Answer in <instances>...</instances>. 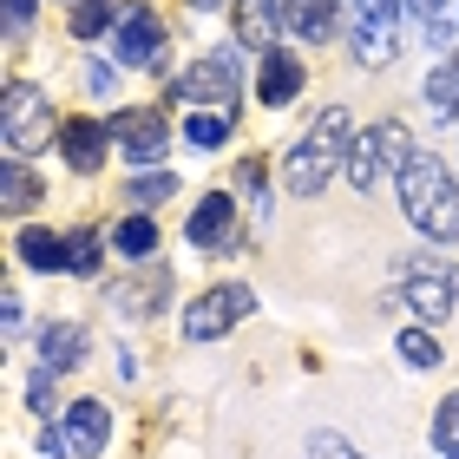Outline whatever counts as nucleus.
Returning a JSON list of instances; mask_svg holds the SVG:
<instances>
[{
  "mask_svg": "<svg viewBox=\"0 0 459 459\" xmlns=\"http://www.w3.org/2000/svg\"><path fill=\"white\" fill-rule=\"evenodd\" d=\"M178 99H191L204 112H230L243 99V59L237 47H211L204 59H191V73L178 79Z\"/></svg>",
  "mask_w": 459,
  "mask_h": 459,
  "instance_id": "nucleus-3",
  "label": "nucleus"
},
{
  "mask_svg": "<svg viewBox=\"0 0 459 459\" xmlns=\"http://www.w3.org/2000/svg\"><path fill=\"white\" fill-rule=\"evenodd\" d=\"M118 59L125 66H164V20L152 7H125L118 13Z\"/></svg>",
  "mask_w": 459,
  "mask_h": 459,
  "instance_id": "nucleus-8",
  "label": "nucleus"
},
{
  "mask_svg": "<svg viewBox=\"0 0 459 459\" xmlns=\"http://www.w3.org/2000/svg\"><path fill=\"white\" fill-rule=\"evenodd\" d=\"M106 125L99 118H66L59 125V158L73 164V171H99V158H106Z\"/></svg>",
  "mask_w": 459,
  "mask_h": 459,
  "instance_id": "nucleus-13",
  "label": "nucleus"
},
{
  "mask_svg": "<svg viewBox=\"0 0 459 459\" xmlns=\"http://www.w3.org/2000/svg\"><path fill=\"white\" fill-rule=\"evenodd\" d=\"M256 316V289L249 282H217V289H204V296L191 302V316H184V335L191 342H223L237 322Z\"/></svg>",
  "mask_w": 459,
  "mask_h": 459,
  "instance_id": "nucleus-5",
  "label": "nucleus"
},
{
  "mask_svg": "<svg viewBox=\"0 0 459 459\" xmlns=\"http://www.w3.org/2000/svg\"><path fill=\"white\" fill-rule=\"evenodd\" d=\"M407 7H413V13H440L446 0H407Z\"/></svg>",
  "mask_w": 459,
  "mask_h": 459,
  "instance_id": "nucleus-33",
  "label": "nucleus"
},
{
  "mask_svg": "<svg viewBox=\"0 0 459 459\" xmlns=\"http://www.w3.org/2000/svg\"><path fill=\"white\" fill-rule=\"evenodd\" d=\"M118 13H125L118 0H79V7H73V39H92V33H106Z\"/></svg>",
  "mask_w": 459,
  "mask_h": 459,
  "instance_id": "nucleus-24",
  "label": "nucleus"
},
{
  "mask_svg": "<svg viewBox=\"0 0 459 459\" xmlns=\"http://www.w3.org/2000/svg\"><path fill=\"white\" fill-rule=\"evenodd\" d=\"M178 191V178L171 171H152V178H132V204H164Z\"/></svg>",
  "mask_w": 459,
  "mask_h": 459,
  "instance_id": "nucleus-28",
  "label": "nucleus"
},
{
  "mask_svg": "<svg viewBox=\"0 0 459 459\" xmlns=\"http://www.w3.org/2000/svg\"><path fill=\"white\" fill-rule=\"evenodd\" d=\"M13 249H20V263H33V269H66V243H59L53 230H20Z\"/></svg>",
  "mask_w": 459,
  "mask_h": 459,
  "instance_id": "nucleus-19",
  "label": "nucleus"
},
{
  "mask_svg": "<svg viewBox=\"0 0 459 459\" xmlns=\"http://www.w3.org/2000/svg\"><path fill=\"white\" fill-rule=\"evenodd\" d=\"M348 144H354L348 112H342V106H335V112H322V118H316V132H308L296 152H289V191H296V197H316L322 184L348 164Z\"/></svg>",
  "mask_w": 459,
  "mask_h": 459,
  "instance_id": "nucleus-2",
  "label": "nucleus"
},
{
  "mask_svg": "<svg viewBox=\"0 0 459 459\" xmlns=\"http://www.w3.org/2000/svg\"><path fill=\"white\" fill-rule=\"evenodd\" d=\"M230 125H237L230 112H191V125H184V138H191L197 152H204V144H223V138H230Z\"/></svg>",
  "mask_w": 459,
  "mask_h": 459,
  "instance_id": "nucleus-25",
  "label": "nucleus"
},
{
  "mask_svg": "<svg viewBox=\"0 0 459 459\" xmlns=\"http://www.w3.org/2000/svg\"><path fill=\"white\" fill-rule=\"evenodd\" d=\"M112 138L132 152V164H158L164 144H171V125H164V112L138 106V112H118V118H112Z\"/></svg>",
  "mask_w": 459,
  "mask_h": 459,
  "instance_id": "nucleus-9",
  "label": "nucleus"
},
{
  "mask_svg": "<svg viewBox=\"0 0 459 459\" xmlns=\"http://www.w3.org/2000/svg\"><path fill=\"white\" fill-rule=\"evenodd\" d=\"M335 7H348V0H282V27L316 47V39L335 33Z\"/></svg>",
  "mask_w": 459,
  "mask_h": 459,
  "instance_id": "nucleus-16",
  "label": "nucleus"
},
{
  "mask_svg": "<svg viewBox=\"0 0 459 459\" xmlns=\"http://www.w3.org/2000/svg\"><path fill=\"white\" fill-rule=\"evenodd\" d=\"M401 7L407 0H361L354 7V33H348V47L361 66H387L394 47H401Z\"/></svg>",
  "mask_w": 459,
  "mask_h": 459,
  "instance_id": "nucleus-7",
  "label": "nucleus"
},
{
  "mask_svg": "<svg viewBox=\"0 0 459 459\" xmlns=\"http://www.w3.org/2000/svg\"><path fill=\"white\" fill-rule=\"evenodd\" d=\"M164 296H171V276H164V269H144V276H138L132 289H112V308L138 316V308H158Z\"/></svg>",
  "mask_w": 459,
  "mask_h": 459,
  "instance_id": "nucleus-18",
  "label": "nucleus"
},
{
  "mask_svg": "<svg viewBox=\"0 0 459 459\" xmlns=\"http://www.w3.org/2000/svg\"><path fill=\"white\" fill-rule=\"evenodd\" d=\"M433 446H446V453H459V394H446L440 407H433Z\"/></svg>",
  "mask_w": 459,
  "mask_h": 459,
  "instance_id": "nucleus-26",
  "label": "nucleus"
},
{
  "mask_svg": "<svg viewBox=\"0 0 459 459\" xmlns=\"http://www.w3.org/2000/svg\"><path fill=\"white\" fill-rule=\"evenodd\" d=\"M427 106H433V118H459V59L427 79Z\"/></svg>",
  "mask_w": 459,
  "mask_h": 459,
  "instance_id": "nucleus-21",
  "label": "nucleus"
},
{
  "mask_svg": "<svg viewBox=\"0 0 459 459\" xmlns=\"http://www.w3.org/2000/svg\"><path fill=\"white\" fill-rule=\"evenodd\" d=\"M407 158H413V144H407V132H401V125H374V132H361V138L348 144V164H342V178L354 184V191H374L387 164L401 171Z\"/></svg>",
  "mask_w": 459,
  "mask_h": 459,
  "instance_id": "nucleus-6",
  "label": "nucleus"
},
{
  "mask_svg": "<svg viewBox=\"0 0 459 459\" xmlns=\"http://www.w3.org/2000/svg\"><path fill=\"white\" fill-rule=\"evenodd\" d=\"M53 138V112H47V92L27 86V79H7V99H0V144L13 158L39 152Z\"/></svg>",
  "mask_w": 459,
  "mask_h": 459,
  "instance_id": "nucleus-4",
  "label": "nucleus"
},
{
  "mask_svg": "<svg viewBox=\"0 0 459 459\" xmlns=\"http://www.w3.org/2000/svg\"><path fill=\"white\" fill-rule=\"evenodd\" d=\"M237 184H243L249 197H256V217H263V211H269V191H263V158H243V164H237Z\"/></svg>",
  "mask_w": 459,
  "mask_h": 459,
  "instance_id": "nucleus-29",
  "label": "nucleus"
},
{
  "mask_svg": "<svg viewBox=\"0 0 459 459\" xmlns=\"http://www.w3.org/2000/svg\"><path fill=\"white\" fill-rule=\"evenodd\" d=\"M401 361L407 368H440V342H433L427 328H407L401 335Z\"/></svg>",
  "mask_w": 459,
  "mask_h": 459,
  "instance_id": "nucleus-27",
  "label": "nucleus"
},
{
  "mask_svg": "<svg viewBox=\"0 0 459 459\" xmlns=\"http://www.w3.org/2000/svg\"><path fill=\"white\" fill-rule=\"evenodd\" d=\"M106 440H112V413L99 401H73L66 407V446H73V459H99Z\"/></svg>",
  "mask_w": 459,
  "mask_h": 459,
  "instance_id": "nucleus-11",
  "label": "nucleus"
},
{
  "mask_svg": "<svg viewBox=\"0 0 459 459\" xmlns=\"http://www.w3.org/2000/svg\"><path fill=\"white\" fill-rule=\"evenodd\" d=\"M394 184H401V211L413 217V230L433 243H459V191H453V171L433 152H413L401 171H394Z\"/></svg>",
  "mask_w": 459,
  "mask_h": 459,
  "instance_id": "nucleus-1",
  "label": "nucleus"
},
{
  "mask_svg": "<svg viewBox=\"0 0 459 459\" xmlns=\"http://www.w3.org/2000/svg\"><path fill=\"white\" fill-rule=\"evenodd\" d=\"M282 0H237V39L243 47H269V33L282 27Z\"/></svg>",
  "mask_w": 459,
  "mask_h": 459,
  "instance_id": "nucleus-17",
  "label": "nucleus"
},
{
  "mask_svg": "<svg viewBox=\"0 0 459 459\" xmlns=\"http://www.w3.org/2000/svg\"><path fill=\"white\" fill-rule=\"evenodd\" d=\"M296 92H302V59H296V53H263L256 99H263V106H289Z\"/></svg>",
  "mask_w": 459,
  "mask_h": 459,
  "instance_id": "nucleus-15",
  "label": "nucleus"
},
{
  "mask_svg": "<svg viewBox=\"0 0 459 459\" xmlns=\"http://www.w3.org/2000/svg\"><path fill=\"white\" fill-rule=\"evenodd\" d=\"M446 459H459V453H446Z\"/></svg>",
  "mask_w": 459,
  "mask_h": 459,
  "instance_id": "nucleus-35",
  "label": "nucleus"
},
{
  "mask_svg": "<svg viewBox=\"0 0 459 459\" xmlns=\"http://www.w3.org/2000/svg\"><path fill=\"white\" fill-rule=\"evenodd\" d=\"M79 354H86V328L79 322H47L39 328V374H73L79 368Z\"/></svg>",
  "mask_w": 459,
  "mask_h": 459,
  "instance_id": "nucleus-12",
  "label": "nucleus"
},
{
  "mask_svg": "<svg viewBox=\"0 0 459 459\" xmlns=\"http://www.w3.org/2000/svg\"><path fill=\"white\" fill-rule=\"evenodd\" d=\"M230 237H237V204L223 191H211L197 204V217H191V243L197 249H230Z\"/></svg>",
  "mask_w": 459,
  "mask_h": 459,
  "instance_id": "nucleus-14",
  "label": "nucleus"
},
{
  "mask_svg": "<svg viewBox=\"0 0 459 459\" xmlns=\"http://www.w3.org/2000/svg\"><path fill=\"white\" fill-rule=\"evenodd\" d=\"M27 20H33V0H7V27L20 33V27H27Z\"/></svg>",
  "mask_w": 459,
  "mask_h": 459,
  "instance_id": "nucleus-31",
  "label": "nucleus"
},
{
  "mask_svg": "<svg viewBox=\"0 0 459 459\" xmlns=\"http://www.w3.org/2000/svg\"><path fill=\"white\" fill-rule=\"evenodd\" d=\"M191 7H197V13H211V7H217V0H191Z\"/></svg>",
  "mask_w": 459,
  "mask_h": 459,
  "instance_id": "nucleus-34",
  "label": "nucleus"
},
{
  "mask_svg": "<svg viewBox=\"0 0 459 459\" xmlns=\"http://www.w3.org/2000/svg\"><path fill=\"white\" fill-rule=\"evenodd\" d=\"M0 204H7V217H27L39 204V178L27 164H7V171H0Z\"/></svg>",
  "mask_w": 459,
  "mask_h": 459,
  "instance_id": "nucleus-20",
  "label": "nucleus"
},
{
  "mask_svg": "<svg viewBox=\"0 0 459 459\" xmlns=\"http://www.w3.org/2000/svg\"><path fill=\"white\" fill-rule=\"evenodd\" d=\"M86 86L92 92H112V66H86Z\"/></svg>",
  "mask_w": 459,
  "mask_h": 459,
  "instance_id": "nucleus-32",
  "label": "nucleus"
},
{
  "mask_svg": "<svg viewBox=\"0 0 459 459\" xmlns=\"http://www.w3.org/2000/svg\"><path fill=\"white\" fill-rule=\"evenodd\" d=\"M27 401H33V413H53V407H59V394H53V374H33Z\"/></svg>",
  "mask_w": 459,
  "mask_h": 459,
  "instance_id": "nucleus-30",
  "label": "nucleus"
},
{
  "mask_svg": "<svg viewBox=\"0 0 459 459\" xmlns=\"http://www.w3.org/2000/svg\"><path fill=\"white\" fill-rule=\"evenodd\" d=\"M401 296H407V308L420 322H446V308H453V276L440 263H413L407 269V282H401Z\"/></svg>",
  "mask_w": 459,
  "mask_h": 459,
  "instance_id": "nucleus-10",
  "label": "nucleus"
},
{
  "mask_svg": "<svg viewBox=\"0 0 459 459\" xmlns=\"http://www.w3.org/2000/svg\"><path fill=\"white\" fill-rule=\"evenodd\" d=\"M112 243L125 249V256H138V263H144V256H158V223H152V217H125Z\"/></svg>",
  "mask_w": 459,
  "mask_h": 459,
  "instance_id": "nucleus-22",
  "label": "nucleus"
},
{
  "mask_svg": "<svg viewBox=\"0 0 459 459\" xmlns=\"http://www.w3.org/2000/svg\"><path fill=\"white\" fill-rule=\"evenodd\" d=\"M99 256H106L99 230H73V237H66V269H73V276H99Z\"/></svg>",
  "mask_w": 459,
  "mask_h": 459,
  "instance_id": "nucleus-23",
  "label": "nucleus"
}]
</instances>
